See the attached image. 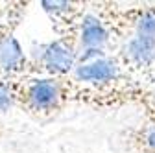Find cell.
I'll return each instance as SVG.
<instances>
[{
	"instance_id": "obj_1",
	"label": "cell",
	"mask_w": 155,
	"mask_h": 153,
	"mask_svg": "<svg viewBox=\"0 0 155 153\" xmlns=\"http://www.w3.org/2000/svg\"><path fill=\"white\" fill-rule=\"evenodd\" d=\"M9 87L13 105L21 107L35 118H46L61 111L70 96V89L65 78L26 76L9 83Z\"/></svg>"
},
{
	"instance_id": "obj_2",
	"label": "cell",
	"mask_w": 155,
	"mask_h": 153,
	"mask_svg": "<svg viewBox=\"0 0 155 153\" xmlns=\"http://www.w3.org/2000/svg\"><path fill=\"white\" fill-rule=\"evenodd\" d=\"M26 6V2H9L0 18V81L6 83L26 78L28 72V55L15 37Z\"/></svg>"
},
{
	"instance_id": "obj_3",
	"label": "cell",
	"mask_w": 155,
	"mask_h": 153,
	"mask_svg": "<svg viewBox=\"0 0 155 153\" xmlns=\"http://www.w3.org/2000/svg\"><path fill=\"white\" fill-rule=\"evenodd\" d=\"M9 107H13L11 87L6 81H0V122H2V116L9 111Z\"/></svg>"
}]
</instances>
